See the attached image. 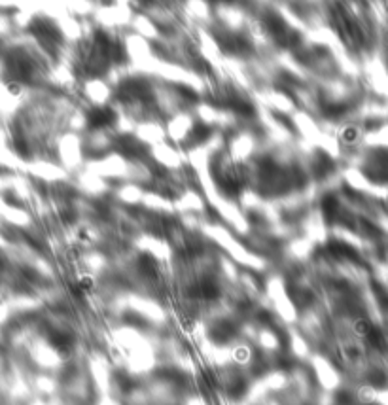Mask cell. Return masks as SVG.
<instances>
[{
	"instance_id": "6da1fadb",
	"label": "cell",
	"mask_w": 388,
	"mask_h": 405,
	"mask_svg": "<svg viewBox=\"0 0 388 405\" xmlns=\"http://www.w3.org/2000/svg\"><path fill=\"white\" fill-rule=\"evenodd\" d=\"M115 121V114L108 108H97V110H91L89 116H87V123L93 127V129H102V127H108Z\"/></svg>"
},
{
	"instance_id": "7a4b0ae2",
	"label": "cell",
	"mask_w": 388,
	"mask_h": 405,
	"mask_svg": "<svg viewBox=\"0 0 388 405\" xmlns=\"http://www.w3.org/2000/svg\"><path fill=\"white\" fill-rule=\"evenodd\" d=\"M51 345L57 348V350L67 352V350L72 347V337L70 335H67V333H55V335L51 337Z\"/></svg>"
},
{
	"instance_id": "3957f363",
	"label": "cell",
	"mask_w": 388,
	"mask_h": 405,
	"mask_svg": "<svg viewBox=\"0 0 388 405\" xmlns=\"http://www.w3.org/2000/svg\"><path fill=\"white\" fill-rule=\"evenodd\" d=\"M375 328L367 322L365 318H360L354 322V332H356V335H360V337H364V339H369V335H371V332H373Z\"/></svg>"
},
{
	"instance_id": "277c9868",
	"label": "cell",
	"mask_w": 388,
	"mask_h": 405,
	"mask_svg": "<svg viewBox=\"0 0 388 405\" xmlns=\"http://www.w3.org/2000/svg\"><path fill=\"white\" fill-rule=\"evenodd\" d=\"M345 138L346 140H354V138H356V131L354 129H348L345 133Z\"/></svg>"
},
{
	"instance_id": "5b68a950",
	"label": "cell",
	"mask_w": 388,
	"mask_h": 405,
	"mask_svg": "<svg viewBox=\"0 0 388 405\" xmlns=\"http://www.w3.org/2000/svg\"><path fill=\"white\" fill-rule=\"evenodd\" d=\"M226 2H228V0H226Z\"/></svg>"
}]
</instances>
